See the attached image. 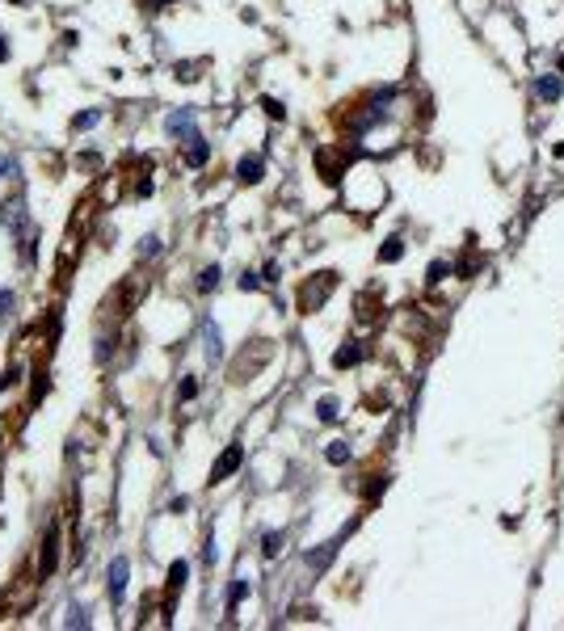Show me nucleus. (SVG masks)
I'll list each match as a JSON object with an SVG mask.
<instances>
[{
    "mask_svg": "<svg viewBox=\"0 0 564 631\" xmlns=\"http://www.w3.org/2000/svg\"><path fill=\"white\" fill-rule=\"evenodd\" d=\"M165 131H169V139H185V143L198 139V122H194L190 110H173V114L165 118Z\"/></svg>",
    "mask_w": 564,
    "mask_h": 631,
    "instance_id": "1",
    "label": "nucleus"
},
{
    "mask_svg": "<svg viewBox=\"0 0 564 631\" xmlns=\"http://www.w3.org/2000/svg\"><path fill=\"white\" fill-rule=\"evenodd\" d=\"M240 463H244V450H240V446L232 442V446H228V450H224V455L215 459V467H211V484H224V480L232 476V471H236Z\"/></svg>",
    "mask_w": 564,
    "mask_h": 631,
    "instance_id": "2",
    "label": "nucleus"
},
{
    "mask_svg": "<svg viewBox=\"0 0 564 631\" xmlns=\"http://www.w3.org/2000/svg\"><path fill=\"white\" fill-rule=\"evenodd\" d=\"M55 564H60V526H51V531H46V539H42L38 572H42V576H51V572H55Z\"/></svg>",
    "mask_w": 564,
    "mask_h": 631,
    "instance_id": "3",
    "label": "nucleus"
},
{
    "mask_svg": "<svg viewBox=\"0 0 564 631\" xmlns=\"http://www.w3.org/2000/svg\"><path fill=\"white\" fill-rule=\"evenodd\" d=\"M127 572H131L127 556H118V560L110 564V572H106V576H110V598H114V606H118V602L127 598Z\"/></svg>",
    "mask_w": 564,
    "mask_h": 631,
    "instance_id": "4",
    "label": "nucleus"
},
{
    "mask_svg": "<svg viewBox=\"0 0 564 631\" xmlns=\"http://www.w3.org/2000/svg\"><path fill=\"white\" fill-rule=\"evenodd\" d=\"M262 173H266V161H262V156H240L236 177H240L244 185H257V181H262Z\"/></svg>",
    "mask_w": 564,
    "mask_h": 631,
    "instance_id": "5",
    "label": "nucleus"
},
{
    "mask_svg": "<svg viewBox=\"0 0 564 631\" xmlns=\"http://www.w3.org/2000/svg\"><path fill=\"white\" fill-rule=\"evenodd\" d=\"M207 156H211V147H207V139L198 135V139L190 143V152H185V165H190V169H202V165H207Z\"/></svg>",
    "mask_w": 564,
    "mask_h": 631,
    "instance_id": "6",
    "label": "nucleus"
},
{
    "mask_svg": "<svg viewBox=\"0 0 564 631\" xmlns=\"http://www.w3.org/2000/svg\"><path fill=\"white\" fill-rule=\"evenodd\" d=\"M185 576H190V564H185V560H173V564H169V598L185 585Z\"/></svg>",
    "mask_w": 564,
    "mask_h": 631,
    "instance_id": "7",
    "label": "nucleus"
},
{
    "mask_svg": "<svg viewBox=\"0 0 564 631\" xmlns=\"http://www.w3.org/2000/svg\"><path fill=\"white\" fill-rule=\"evenodd\" d=\"M535 93H539L543 101H556V97H560V80H556V76H539V80H535Z\"/></svg>",
    "mask_w": 564,
    "mask_h": 631,
    "instance_id": "8",
    "label": "nucleus"
},
{
    "mask_svg": "<svg viewBox=\"0 0 564 631\" xmlns=\"http://www.w3.org/2000/svg\"><path fill=\"white\" fill-rule=\"evenodd\" d=\"M404 257V240H383V248H379V261H400Z\"/></svg>",
    "mask_w": 564,
    "mask_h": 631,
    "instance_id": "9",
    "label": "nucleus"
},
{
    "mask_svg": "<svg viewBox=\"0 0 564 631\" xmlns=\"http://www.w3.org/2000/svg\"><path fill=\"white\" fill-rule=\"evenodd\" d=\"M215 286H219V266H207V270H202V278H198V291L207 295V291H215Z\"/></svg>",
    "mask_w": 564,
    "mask_h": 631,
    "instance_id": "10",
    "label": "nucleus"
},
{
    "mask_svg": "<svg viewBox=\"0 0 564 631\" xmlns=\"http://www.w3.org/2000/svg\"><path fill=\"white\" fill-rule=\"evenodd\" d=\"M358 358H363V349H358V345H345V349H337V358H333V362H337V366H354Z\"/></svg>",
    "mask_w": 564,
    "mask_h": 631,
    "instance_id": "11",
    "label": "nucleus"
},
{
    "mask_svg": "<svg viewBox=\"0 0 564 631\" xmlns=\"http://www.w3.org/2000/svg\"><path fill=\"white\" fill-rule=\"evenodd\" d=\"M316 412H320V421H337V417H341V412H337V400H333V396H325V400L316 404Z\"/></svg>",
    "mask_w": 564,
    "mask_h": 631,
    "instance_id": "12",
    "label": "nucleus"
},
{
    "mask_svg": "<svg viewBox=\"0 0 564 631\" xmlns=\"http://www.w3.org/2000/svg\"><path fill=\"white\" fill-rule=\"evenodd\" d=\"M97 122H101V114H97V110H89V114H76V118H72V127H76V131H89V127H97Z\"/></svg>",
    "mask_w": 564,
    "mask_h": 631,
    "instance_id": "13",
    "label": "nucleus"
},
{
    "mask_svg": "<svg viewBox=\"0 0 564 631\" xmlns=\"http://www.w3.org/2000/svg\"><path fill=\"white\" fill-rule=\"evenodd\" d=\"M329 463H337V467L349 463V446H345V442H333V446H329Z\"/></svg>",
    "mask_w": 564,
    "mask_h": 631,
    "instance_id": "14",
    "label": "nucleus"
},
{
    "mask_svg": "<svg viewBox=\"0 0 564 631\" xmlns=\"http://www.w3.org/2000/svg\"><path fill=\"white\" fill-rule=\"evenodd\" d=\"M244 594H248V581H236V585H232V594H228V610H236V606L244 602Z\"/></svg>",
    "mask_w": 564,
    "mask_h": 631,
    "instance_id": "15",
    "label": "nucleus"
},
{
    "mask_svg": "<svg viewBox=\"0 0 564 631\" xmlns=\"http://www.w3.org/2000/svg\"><path fill=\"white\" fill-rule=\"evenodd\" d=\"M207 341H211V345H207V349H211V358H219V354H224V345H219V329H215V324H207Z\"/></svg>",
    "mask_w": 564,
    "mask_h": 631,
    "instance_id": "16",
    "label": "nucleus"
},
{
    "mask_svg": "<svg viewBox=\"0 0 564 631\" xmlns=\"http://www.w3.org/2000/svg\"><path fill=\"white\" fill-rule=\"evenodd\" d=\"M262 543H266V547H262L266 556H278V547H282V535H278V531H270V535H266Z\"/></svg>",
    "mask_w": 564,
    "mask_h": 631,
    "instance_id": "17",
    "label": "nucleus"
},
{
    "mask_svg": "<svg viewBox=\"0 0 564 631\" xmlns=\"http://www.w3.org/2000/svg\"><path fill=\"white\" fill-rule=\"evenodd\" d=\"M194 392H198V383H194V379H185V383L177 387V400H194Z\"/></svg>",
    "mask_w": 564,
    "mask_h": 631,
    "instance_id": "18",
    "label": "nucleus"
},
{
    "mask_svg": "<svg viewBox=\"0 0 564 631\" xmlns=\"http://www.w3.org/2000/svg\"><path fill=\"white\" fill-rule=\"evenodd\" d=\"M139 253H143V257H156V253H161V240H156V236H147V240H143V248H139Z\"/></svg>",
    "mask_w": 564,
    "mask_h": 631,
    "instance_id": "19",
    "label": "nucleus"
},
{
    "mask_svg": "<svg viewBox=\"0 0 564 631\" xmlns=\"http://www.w3.org/2000/svg\"><path fill=\"white\" fill-rule=\"evenodd\" d=\"M262 105H266V114H270V118H282V114H286V110H282V105H278V101H274V97H266V101H262Z\"/></svg>",
    "mask_w": 564,
    "mask_h": 631,
    "instance_id": "20",
    "label": "nucleus"
},
{
    "mask_svg": "<svg viewBox=\"0 0 564 631\" xmlns=\"http://www.w3.org/2000/svg\"><path fill=\"white\" fill-rule=\"evenodd\" d=\"M446 278V261H434V266H430V282H442Z\"/></svg>",
    "mask_w": 564,
    "mask_h": 631,
    "instance_id": "21",
    "label": "nucleus"
},
{
    "mask_svg": "<svg viewBox=\"0 0 564 631\" xmlns=\"http://www.w3.org/2000/svg\"><path fill=\"white\" fill-rule=\"evenodd\" d=\"M64 623H68V627H76V623H80V627H84V610H80V606H72V610H68V619H64Z\"/></svg>",
    "mask_w": 564,
    "mask_h": 631,
    "instance_id": "22",
    "label": "nucleus"
},
{
    "mask_svg": "<svg viewBox=\"0 0 564 631\" xmlns=\"http://www.w3.org/2000/svg\"><path fill=\"white\" fill-rule=\"evenodd\" d=\"M257 286H262L257 274H244V278H240V291H257Z\"/></svg>",
    "mask_w": 564,
    "mask_h": 631,
    "instance_id": "23",
    "label": "nucleus"
},
{
    "mask_svg": "<svg viewBox=\"0 0 564 631\" xmlns=\"http://www.w3.org/2000/svg\"><path fill=\"white\" fill-rule=\"evenodd\" d=\"M9 303H13V295H9V291H0V316H5V307H9Z\"/></svg>",
    "mask_w": 564,
    "mask_h": 631,
    "instance_id": "24",
    "label": "nucleus"
},
{
    "mask_svg": "<svg viewBox=\"0 0 564 631\" xmlns=\"http://www.w3.org/2000/svg\"><path fill=\"white\" fill-rule=\"evenodd\" d=\"M9 60V46H5V34H0V64Z\"/></svg>",
    "mask_w": 564,
    "mask_h": 631,
    "instance_id": "25",
    "label": "nucleus"
},
{
    "mask_svg": "<svg viewBox=\"0 0 564 631\" xmlns=\"http://www.w3.org/2000/svg\"><path fill=\"white\" fill-rule=\"evenodd\" d=\"M5 173H13V161H0V177H5Z\"/></svg>",
    "mask_w": 564,
    "mask_h": 631,
    "instance_id": "26",
    "label": "nucleus"
},
{
    "mask_svg": "<svg viewBox=\"0 0 564 631\" xmlns=\"http://www.w3.org/2000/svg\"><path fill=\"white\" fill-rule=\"evenodd\" d=\"M560 68H564V55H560Z\"/></svg>",
    "mask_w": 564,
    "mask_h": 631,
    "instance_id": "27",
    "label": "nucleus"
}]
</instances>
